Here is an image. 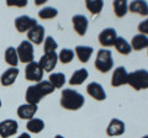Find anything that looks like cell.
Masks as SVG:
<instances>
[{
	"instance_id": "cell-1",
	"label": "cell",
	"mask_w": 148,
	"mask_h": 138,
	"mask_svg": "<svg viewBox=\"0 0 148 138\" xmlns=\"http://www.w3.org/2000/svg\"><path fill=\"white\" fill-rule=\"evenodd\" d=\"M53 91H54V88L48 80H42L40 83H36V84L29 86L26 90V94H25L26 104L38 105L40 101L42 100L45 96L52 94Z\"/></svg>"
},
{
	"instance_id": "cell-2",
	"label": "cell",
	"mask_w": 148,
	"mask_h": 138,
	"mask_svg": "<svg viewBox=\"0 0 148 138\" xmlns=\"http://www.w3.org/2000/svg\"><path fill=\"white\" fill-rule=\"evenodd\" d=\"M61 106L64 110L77 111L80 110L85 104V99L80 93L73 89H64L61 93Z\"/></svg>"
},
{
	"instance_id": "cell-3",
	"label": "cell",
	"mask_w": 148,
	"mask_h": 138,
	"mask_svg": "<svg viewBox=\"0 0 148 138\" xmlns=\"http://www.w3.org/2000/svg\"><path fill=\"white\" fill-rule=\"evenodd\" d=\"M127 84L136 91L148 89V70L137 69L132 73H128Z\"/></svg>"
},
{
	"instance_id": "cell-4",
	"label": "cell",
	"mask_w": 148,
	"mask_h": 138,
	"mask_svg": "<svg viewBox=\"0 0 148 138\" xmlns=\"http://www.w3.org/2000/svg\"><path fill=\"white\" fill-rule=\"evenodd\" d=\"M95 68L101 73H108L114 68V58L111 51L106 48L98 51L95 58Z\"/></svg>"
},
{
	"instance_id": "cell-5",
	"label": "cell",
	"mask_w": 148,
	"mask_h": 138,
	"mask_svg": "<svg viewBox=\"0 0 148 138\" xmlns=\"http://www.w3.org/2000/svg\"><path fill=\"white\" fill-rule=\"evenodd\" d=\"M16 52H17L18 62L24 64H29L31 62H34V58H35L34 44L29 42V41H22L16 48Z\"/></svg>"
},
{
	"instance_id": "cell-6",
	"label": "cell",
	"mask_w": 148,
	"mask_h": 138,
	"mask_svg": "<svg viewBox=\"0 0 148 138\" xmlns=\"http://www.w3.org/2000/svg\"><path fill=\"white\" fill-rule=\"evenodd\" d=\"M43 70L41 66L38 64V62H31L29 64H26V68H25V78L26 80L29 81H34L35 84L36 83H40L42 81V78H43Z\"/></svg>"
},
{
	"instance_id": "cell-7",
	"label": "cell",
	"mask_w": 148,
	"mask_h": 138,
	"mask_svg": "<svg viewBox=\"0 0 148 138\" xmlns=\"http://www.w3.org/2000/svg\"><path fill=\"white\" fill-rule=\"evenodd\" d=\"M117 37L119 36H117L116 30L112 29V27H108V29H104L100 32L98 38H99V43L108 49L109 47L115 44V41H116Z\"/></svg>"
},
{
	"instance_id": "cell-8",
	"label": "cell",
	"mask_w": 148,
	"mask_h": 138,
	"mask_svg": "<svg viewBox=\"0 0 148 138\" xmlns=\"http://www.w3.org/2000/svg\"><path fill=\"white\" fill-rule=\"evenodd\" d=\"M18 131V123L15 120L8 118L0 122V137L1 138H9L15 136Z\"/></svg>"
},
{
	"instance_id": "cell-9",
	"label": "cell",
	"mask_w": 148,
	"mask_h": 138,
	"mask_svg": "<svg viewBox=\"0 0 148 138\" xmlns=\"http://www.w3.org/2000/svg\"><path fill=\"white\" fill-rule=\"evenodd\" d=\"M58 63V54L56 52H49V53H45L42 57H41L38 64L41 66L43 72H52L54 70L56 66Z\"/></svg>"
},
{
	"instance_id": "cell-10",
	"label": "cell",
	"mask_w": 148,
	"mask_h": 138,
	"mask_svg": "<svg viewBox=\"0 0 148 138\" xmlns=\"http://www.w3.org/2000/svg\"><path fill=\"white\" fill-rule=\"evenodd\" d=\"M36 25H37V21L27 15H21L15 19V29L20 32V33L29 32L32 27H35Z\"/></svg>"
},
{
	"instance_id": "cell-11",
	"label": "cell",
	"mask_w": 148,
	"mask_h": 138,
	"mask_svg": "<svg viewBox=\"0 0 148 138\" xmlns=\"http://www.w3.org/2000/svg\"><path fill=\"white\" fill-rule=\"evenodd\" d=\"M72 24H73V29L79 36H84L88 31V27H89V20L88 17L84 15H74L72 17Z\"/></svg>"
},
{
	"instance_id": "cell-12",
	"label": "cell",
	"mask_w": 148,
	"mask_h": 138,
	"mask_svg": "<svg viewBox=\"0 0 148 138\" xmlns=\"http://www.w3.org/2000/svg\"><path fill=\"white\" fill-rule=\"evenodd\" d=\"M127 78H128L127 69L125 67H117L114 70L112 77H111V86L119 88V86L127 84Z\"/></svg>"
},
{
	"instance_id": "cell-13",
	"label": "cell",
	"mask_w": 148,
	"mask_h": 138,
	"mask_svg": "<svg viewBox=\"0 0 148 138\" xmlns=\"http://www.w3.org/2000/svg\"><path fill=\"white\" fill-rule=\"evenodd\" d=\"M125 131H126L125 122L119 118H112L110 121L108 128H106V135L109 137H119V136H122Z\"/></svg>"
},
{
	"instance_id": "cell-14",
	"label": "cell",
	"mask_w": 148,
	"mask_h": 138,
	"mask_svg": "<svg viewBox=\"0 0 148 138\" xmlns=\"http://www.w3.org/2000/svg\"><path fill=\"white\" fill-rule=\"evenodd\" d=\"M45 33H46V30L42 25H38L37 24L35 27L27 32V38H29V42H31L32 44H41L45 41Z\"/></svg>"
},
{
	"instance_id": "cell-15",
	"label": "cell",
	"mask_w": 148,
	"mask_h": 138,
	"mask_svg": "<svg viewBox=\"0 0 148 138\" xmlns=\"http://www.w3.org/2000/svg\"><path fill=\"white\" fill-rule=\"evenodd\" d=\"M86 91H88V94L96 101H104L106 99L105 89L103 88V85L99 84V83H96V81H92L90 84H88Z\"/></svg>"
},
{
	"instance_id": "cell-16",
	"label": "cell",
	"mask_w": 148,
	"mask_h": 138,
	"mask_svg": "<svg viewBox=\"0 0 148 138\" xmlns=\"http://www.w3.org/2000/svg\"><path fill=\"white\" fill-rule=\"evenodd\" d=\"M18 73H20V70H18V68H8L5 72L1 74V77H0V83H1L3 86H11L16 81L17 77H18Z\"/></svg>"
},
{
	"instance_id": "cell-17",
	"label": "cell",
	"mask_w": 148,
	"mask_h": 138,
	"mask_svg": "<svg viewBox=\"0 0 148 138\" xmlns=\"http://www.w3.org/2000/svg\"><path fill=\"white\" fill-rule=\"evenodd\" d=\"M37 105H30V104H22L17 107V116L21 120H31L35 117L37 112Z\"/></svg>"
},
{
	"instance_id": "cell-18",
	"label": "cell",
	"mask_w": 148,
	"mask_h": 138,
	"mask_svg": "<svg viewBox=\"0 0 148 138\" xmlns=\"http://www.w3.org/2000/svg\"><path fill=\"white\" fill-rule=\"evenodd\" d=\"M128 11L141 16H148V4L143 0H135L128 4Z\"/></svg>"
},
{
	"instance_id": "cell-19",
	"label": "cell",
	"mask_w": 148,
	"mask_h": 138,
	"mask_svg": "<svg viewBox=\"0 0 148 138\" xmlns=\"http://www.w3.org/2000/svg\"><path fill=\"white\" fill-rule=\"evenodd\" d=\"M92 52H94V49L90 46H77L75 49H74V53H75V56L82 63L89 62V59L92 56Z\"/></svg>"
},
{
	"instance_id": "cell-20",
	"label": "cell",
	"mask_w": 148,
	"mask_h": 138,
	"mask_svg": "<svg viewBox=\"0 0 148 138\" xmlns=\"http://www.w3.org/2000/svg\"><path fill=\"white\" fill-rule=\"evenodd\" d=\"M88 77H89V72H88V69L85 68H80V69H77L75 72L72 74L71 77V80H69V84L71 85H82L83 83H84Z\"/></svg>"
},
{
	"instance_id": "cell-21",
	"label": "cell",
	"mask_w": 148,
	"mask_h": 138,
	"mask_svg": "<svg viewBox=\"0 0 148 138\" xmlns=\"http://www.w3.org/2000/svg\"><path fill=\"white\" fill-rule=\"evenodd\" d=\"M131 48L132 51H142L148 47V37L145 35H135L131 40Z\"/></svg>"
},
{
	"instance_id": "cell-22",
	"label": "cell",
	"mask_w": 148,
	"mask_h": 138,
	"mask_svg": "<svg viewBox=\"0 0 148 138\" xmlns=\"http://www.w3.org/2000/svg\"><path fill=\"white\" fill-rule=\"evenodd\" d=\"M112 9H114V14L116 15V17L122 19L128 12V3L126 0H115L112 3Z\"/></svg>"
},
{
	"instance_id": "cell-23",
	"label": "cell",
	"mask_w": 148,
	"mask_h": 138,
	"mask_svg": "<svg viewBox=\"0 0 148 138\" xmlns=\"http://www.w3.org/2000/svg\"><path fill=\"white\" fill-rule=\"evenodd\" d=\"M114 47L116 48L117 52L120 54H122V56H128V54L132 52L131 44H130V42H127V40L123 38V37H117L116 41H115Z\"/></svg>"
},
{
	"instance_id": "cell-24",
	"label": "cell",
	"mask_w": 148,
	"mask_h": 138,
	"mask_svg": "<svg viewBox=\"0 0 148 138\" xmlns=\"http://www.w3.org/2000/svg\"><path fill=\"white\" fill-rule=\"evenodd\" d=\"M26 128L30 133H35V135H37V133H41L45 130V122H43V120L34 117V118H31V120L27 121Z\"/></svg>"
},
{
	"instance_id": "cell-25",
	"label": "cell",
	"mask_w": 148,
	"mask_h": 138,
	"mask_svg": "<svg viewBox=\"0 0 148 138\" xmlns=\"http://www.w3.org/2000/svg\"><path fill=\"white\" fill-rule=\"evenodd\" d=\"M4 58H5V62L12 68H16L18 64V57H17V52L15 47H8L5 51V54H4Z\"/></svg>"
},
{
	"instance_id": "cell-26",
	"label": "cell",
	"mask_w": 148,
	"mask_h": 138,
	"mask_svg": "<svg viewBox=\"0 0 148 138\" xmlns=\"http://www.w3.org/2000/svg\"><path fill=\"white\" fill-rule=\"evenodd\" d=\"M48 81L52 84V86L54 89H62L64 84H66V75L63 73H52L49 74V78H48Z\"/></svg>"
},
{
	"instance_id": "cell-27",
	"label": "cell",
	"mask_w": 148,
	"mask_h": 138,
	"mask_svg": "<svg viewBox=\"0 0 148 138\" xmlns=\"http://www.w3.org/2000/svg\"><path fill=\"white\" fill-rule=\"evenodd\" d=\"M85 8L92 15H99L104 8V1L103 0H86Z\"/></svg>"
},
{
	"instance_id": "cell-28",
	"label": "cell",
	"mask_w": 148,
	"mask_h": 138,
	"mask_svg": "<svg viewBox=\"0 0 148 138\" xmlns=\"http://www.w3.org/2000/svg\"><path fill=\"white\" fill-rule=\"evenodd\" d=\"M57 15L58 10L52 6H46L38 11V17L41 20H52L54 17H57Z\"/></svg>"
},
{
	"instance_id": "cell-29",
	"label": "cell",
	"mask_w": 148,
	"mask_h": 138,
	"mask_svg": "<svg viewBox=\"0 0 148 138\" xmlns=\"http://www.w3.org/2000/svg\"><path fill=\"white\" fill-rule=\"evenodd\" d=\"M74 51L69 49V48H63L58 54V61H61L63 64H68L73 61L74 58Z\"/></svg>"
},
{
	"instance_id": "cell-30",
	"label": "cell",
	"mask_w": 148,
	"mask_h": 138,
	"mask_svg": "<svg viewBox=\"0 0 148 138\" xmlns=\"http://www.w3.org/2000/svg\"><path fill=\"white\" fill-rule=\"evenodd\" d=\"M58 48V43L52 36H47L45 38V46H43V51L45 53H49V52H56V49Z\"/></svg>"
},
{
	"instance_id": "cell-31",
	"label": "cell",
	"mask_w": 148,
	"mask_h": 138,
	"mask_svg": "<svg viewBox=\"0 0 148 138\" xmlns=\"http://www.w3.org/2000/svg\"><path fill=\"white\" fill-rule=\"evenodd\" d=\"M8 6H16V8H25L27 5L26 0H8L6 1Z\"/></svg>"
},
{
	"instance_id": "cell-32",
	"label": "cell",
	"mask_w": 148,
	"mask_h": 138,
	"mask_svg": "<svg viewBox=\"0 0 148 138\" xmlns=\"http://www.w3.org/2000/svg\"><path fill=\"white\" fill-rule=\"evenodd\" d=\"M137 29H138V31H140L141 35H145V36H147V37H148V19H146V20H143L142 22H140Z\"/></svg>"
},
{
	"instance_id": "cell-33",
	"label": "cell",
	"mask_w": 148,
	"mask_h": 138,
	"mask_svg": "<svg viewBox=\"0 0 148 138\" xmlns=\"http://www.w3.org/2000/svg\"><path fill=\"white\" fill-rule=\"evenodd\" d=\"M17 138H31V136H30V133H26V132H24V133H21V135L18 136Z\"/></svg>"
},
{
	"instance_id": "cell-34",
	"label": "cell",
	"mask_w": 148,
	"mask_h": 138,
	"mask_svg": "<svg viewBox=\"0 0 148 138\" xmlns=\"http://www.w3.org/2000/svg\"><path fill=\"white\" fill-rule=\"evenodd\" d=\"M45 3H46V0H36L35 1L36 5H42V4H45Z\"/></svg>"
},
{
	"instance_id": "cell-35",
	"label": "cell",
	"mask_w": 148,
	"mask_h": 138,
	"mask_svg": "<svg viewBox=\"0 0 148 138\" xmlns=\"http://www.w3.org/2000/svg\"><path fill=\"white\" fill-rule=\"evenodd\" d=\"M54 138H66V137L62 136V135H57V136H54Z\"/></svg>"
},
{
	"instance_id": "cell-36",
	"label": "cell",
	"mask_w": 148,
	"mask_h": 138,
	"mask_svg": "<svg viewBox=\"0 0 148 138\" xmlns=\"http://www.w3.org/2000/svg\"><path fill=\"white\" fill-rule=\"evenodd\" d=\"M142 138H148V135H147V136H143Z\"/></svg>"
},
{
	"instance_id": "cell-37",
	"label": "cell",
	"mask_w": 148,
	"mask_h": 138,
	"mask_svg": "<svg viewBox=\"0 0 148 138\" xmlns=\"http://www.w3.org/2000/svg\"><path fill=\"white\" fill-rule=\"evenodd\" d=\"M1 105H3V102H1V100H0V107H1Z\"/></svg>"
},
{
	"instance_id": "cell-38",
	"label": "cell",
	"mask_w": 148,
	"mask_h": 138,
	"mask_svg": "<svg viewBox=\"0 0 148 138\" xmlns=\"http://www.w3.org/2000/svg\"><path fill=\"white\" fill-rule=\"evenodd\" d=\"M147 49H148V47H147Z\"/></svg>"
}]
</instances>
